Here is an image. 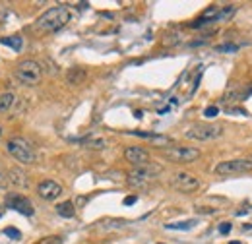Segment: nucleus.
I'll list each match as a JSON object with an SVG mask.
<instances>
[{"label":"nucleus","instance_id":"20e7f679","mask_svg":"<svg viewBox=\"0 0 252 244\" xmlns=\"http://www.w3.org/2000/svg\"><path fill=\"white\" fill-rule=\"evenodd\" d=\"M221 134H223V126L218 122H198V124L190 126L185 136L189 140H196V142H212V140L220 138Z\"/></svg>","mask_w":252,"mask_h":244},{"label":"nucleus","instance_id":"7ed1b4c3","mask_svg":"<svg viewBox=\"0 0 252 244\" xmlns=\"http://www.w3.org/2000/svg\"><path fill=\"white\" fill-rule=\"evenodd\" d=\"M6 150L22 165H32L33 161H35V152H33L32 144L26 138H20V136L10 138L8 144H6Z\"/></svg>","mask_w":252,"mask_h":244},{"label":"nucleus","instance_id":"2eb2a0df","mask_svg":"<svg viewBox=\"0 0 252 244\" xmlns=\"http://www.w3.org/2000/svg\"><path fill=\"white\" fill-rule=\"evenodd\" d=\"M66 80H68L70 86H80V84L86 80V70H82V68H72V70L68 72Z\"/></svg>","mask_w":252,"mask_h":244},{"label":"nucleus","instance_id":"6ab92c4d","mask_svg":"<svg viewBox=\"0 0 252 244\" xmlns=\"http://www.w3.org/2000/svg\"><path fill=\"white\" fill-rule=\"evenodd\" d=\"M196 225V221L194 219H190V221H183V223H169V225H165L167 229H177V231H189Z\"/></svg>","mask_w":252,"mask_h":244},{"label":"nucleus","instance_id":"f3484780","mask_svg":"<svg viewBox=\"0 0 252 244\" xmlns=\"http://www.w3.org/2000/svg\"><path fill=\"white\" fill-rule=\"evenodd\" d=\"M0 43H2V45H6V47H12L14 51H22V47H24V39H22V37H18V35L2 37V39H0Z\"/></svg>","mask_w":252,"mask_h":244},{"label":"nucleus","instance_id":"5701e85b","mask_svg":"<svg viewBox=\"0 0 252 244\" xmlns=\"http://www.w3.org/2000/svg\"><path fill=\"white\" fill-rule=\"evenodd\" d=\"M239 47H235V45H225V47H218V51L221 53H233V51H237Z\"/></svg>","mask_w":252,"mask_h":244},{"label":"nucleus","instance_id":"9b49d317","mask_svg":"<svg viewBox=\"0 0 252 244\" xmlns=\"http://www.w3.org/2000/svg\"><path fill=\"white\" fill-rule=\"evenodd\" d=\"M125 159L128 163H132L134 167H140V165H146L150 163V153L146 152L144 148H138V146H128L125 150Z\"/></svg>","mask_w":252,"mask_h":244},{"label":"nucleus","instance_id":"c85d7f7f","mask_svg":"<svg viewBox=\"0 0 252 244\" xmlns=\"http://www.w3.org/2000/svg\"><path fill=\"white\" fill-rule=\"evenodd\" d=\"M0 138H2V126H0Z\"/></svg>","mask_w":252,"mask_h":244},{"label":"nucleus","instance_id":"dca6fc26","mask_svg":"<svg viewBox=\"0 0 252 244\" xmlns=\"http://www.w3.org/2000/svg\"><path fill=\"white\" fill-rule=\"evenodd\" d=\"M57 214L61 215V217H64V219H72L74 214H76V208H74L72 202H63V204L57 206Z\"/></svg>","mask_w":252,"mask_h":244},{"label":"nucleus","instance_id":"0eeeda50","mask_svg":"<svg viewBox=\"0 0 252 244\" xmlns=\"http://www.w3.org/2000/svg\"><path fill=\"white\" fill-rule=\"evenodd\" d=\"M252 171V161L249 159H231V161H221L216 167V173L223 177H231V175H243Z\"/></svg>","mask_w":252,"mask_h":244},{"label":"nucleus","instance_id":"ddd939ff","mask_svg":"<svg viewBox=\"0 0 252 244\" xmlns=\"http://www.w3.org/2000/svg\"><path fill=\"white\" fill-rule=\"evenodd\" d=\"M130 134H134V136H138V138H144V140H150V142H154V144H158V146H167V144H171V138H167V136H159V134L140 132V130L130 132Z\"/></svg>","mask_w":252,"mask_h":244},{"label":"nucleus","instance_id":"412c9836","mask_svg":"<svg viewBox=\"0 0 252 244\" xmlns=\"http://www.w3.org/2000/svg\"><path fill=\"white\" fill-rule=\"evenodd\" d=\"M218 113H220V109H218V107H208V109L204 111V115H206L208 119H214V117H218Z\"/></svg>","mask_w":252,"mask_h":244},{"label":"nucleus","instance_id":"f03ea898","mask_svg":"<svg viewBox=\"0 0 252 244\" xmlns=\"http://www.w3.org/2000/svg\"><path fill=\"white\" fill-rule=\"evenodd\" d=\"M43 78V68L41 64L35 61H24L16 66V80L22 84V86H28L33 88L41 82Z\"/></svg>","mask_w":252,"mask_h":244},{"label":"nucleus","instance_id":"6e6552de","mask_svg":"<svg viewBox=\"0 0 252 244\" xmlns=\"http://www.w3.org/2000/svg\"><path fill=\"white\" fill-rule=\"evenodd\" d=\"M171 186L183 194H190L200 188V181L190 173H175L171 179Z\"/></svg>","mask_w":252,"mask_h":244},{"label":"nucleus","instance_id":"1a4fd4ad","mask_svg":"<svg viewBox=\"0 0 252 244\" xmlns=\"http://www.w3.org/2000/svg\"><path fill=\"white\" fill-rule=\"evenodd\" d=\"M4 206H6V208H10V210H16L18 214L28 215V217L33 215L32 202H30L26 196H22V194H14V192L6 194V202H4Z\"/></svg>","mask_w":252,"mask_h":244},{"label":"nucleus","instance_id":"bb28decb","mask_svg":"<svg viewBox=\"0 0 252 244\" xmlns=\"http://www.w3.org/2000/svg\"><path fill=\"white\" fill-rule=\"evenodd\" d=\"M2 215H4V206L0 204V219H2Z\"/></svg>","mask_w":252,"mask_h":244},{"label":"nucleus","instance_id":"4be33fe9","mask_svg":"<svg viewBox=\"0 0 252 244\" xmlns=\"http://www.w3.org/2000/svg\"><path fill=\"white\" fill-rule=\"evenodd\" d=\"M231 229H233V227H231V223H221V225H220V233H221V235H227V233H231Z\"/></svg>","mask_w":252,"mask_h":244},{"label":"nucleus","instance_id":"a878e982","mask_svg":"<svg viewBox=\"0 0 252 244\" xmlns=\"http://www.w3.org/2000/svg\"><path fill=\"white\" fill-rule=\"evenodd\" d=\"M49 243H43V244H61L63 243V239H59V237H55V239H47Z\"/></svg>","mask_w":252,"mask_h":244},{"label":"nucleus","instance_id":"393cba45","mask_svg":"<svg viewBox=\"0 0 252 244\" xmlns=\"http://www.w3.org/2000/svg\"><path fill=\"white\" fill-rule=\"evenodd\" d=\"M136 200H138L136 196H128V198H125V204L126 206H132V204H136Z\"/></svg>","mask_w":252,"mask_h":244},{"label":"nucleus","instance_id":"aec40b11","mask_svg":"<svg viewBox=\"0 0 252 244\" xmlns=\"http://www.w3.org/2000/svg\"><path fill=\"white\" fill-rule=\"evenodd\" d=\"M8 184H10V181H8V173L0 167V190H6Z\"/></svg>","mask_w":252,"mask_h":244},{"label":"nucleus","instance_id":"f8f14e48","mask_svg":"<svg viewBox=\"0 0 252 244\" xmlns=\"http://www.w3.org/2000/svg\"><path fill=\"white\" fill-rule=\"evenodd\" d=\"M8 181H10L12 186H16V188H28V186H30L28 175H26L20 167H14V169L8 171Z\"/></svg>","mask_w":252,"mask_h":244},{"label":"nucleus","instance_id":"39448f33","mask_svg":"<svg viewBox=\"0 0 252 244\" xmlns=\"http://www.w3.org/2000/svg\"><path fill=\"white\" fill-rule=\"evenodd\" d=\"M159 173H161V167L156 165V163H146V165L134 167L128 173V184H132V186H146L148 183H152Z\"/></svg>","mask_w":252,"mask_h":244},{"label":"nucleus","instance_id":"b1692460","mask_svg":"<svg viewBox=\"0 0 252 244\" xmlns=\"http://www.w3.org/2000/svg\"><path fill=\"white\" fill-rule=\"evenodd\" d=\"M6 235L12 237V239H20V233H18L16 229H6Z\"/></svg>","mask_w":252,"mask_h":244},{"label":"nucleus","instance_id":"cd10ccee","mask_svg":"<svg viewBox=\"0 0 252 244\" xmlns=\"http://www.w3.org/2000/svg\"><path fill=\"white\" fill-rule=\"evenodd\" d=\"M229 244H243V243H239V241H235V243H229Z\"/></svg>","mask_w":252,"mask_h":244},{"label":"nucleus","instance_id":"9d476101","mask_svg":"<svg viewBox=\"0 0 252 244\" xmlns=\"http://www.w3.org/2000/svg\"><path fill=\"white\" fill-rule=\"evenodd\" d=\"M37 194H39L43 200L53 202V200H57V198L63 194V186L59 183H55V181H43V183L37 186Z\"/></svg>","mask_w":252,"mask_h":244},{"label":"nucleus","instance_id":"f257e3e1","mask_svg":"<svg viewBox=\"0 0 252 244\" xmlns=\"http://www.w3.org/2000/svg\"><path fill=\"white\" fill-rule=\"evenodd\" d=\"M70 22V10L66 6H53L37 18L35 26L41 31H59Z\"/></svg>","mask_w":252,"mask_h":244},{"label":"nucleus","instance_id":"423d86ee","mask_svg":"<svg viewBox=\"0 0 252 244\" xmlns=\"http://www.w3.org/2000/svg\"><path fill=\"white\" fill-rule=\"evenodd\" d=\"M163 157L173 161V163H192L200 157V152L196 148H185V146H173V148H165Z\"/></svg>","mask_w":252,"mask_h":244},{"label":"nucleus","instance_id":"a211bd4d","mask_svg":"<svg viewBox=\"0 0 252 244\" xmlns=\"http://www.w3.org/2000/svg\"><path fill=\"white\" fill-rule=\"evenodd\" d=\"M82 144L88 150H105L107 148V140H103V138H88V140H82Z\"/></svg>","mask_w":252,"mask_h":244},{"label":"nucleus","instance_id":"4468645a","mask_svg":"<svg viewBox=\"0 0 252 244\" xmlns=\"http://www.w3.org/2000/svg\"><path fill=\"white\" fill-rule=\"evenodd\" d=\"M14 103H16V95L12 92H6L0 95V115H4V113H8L12 107H14Z\"/></svg>","mask_w":252,"mask_h":244}]
</instances>
